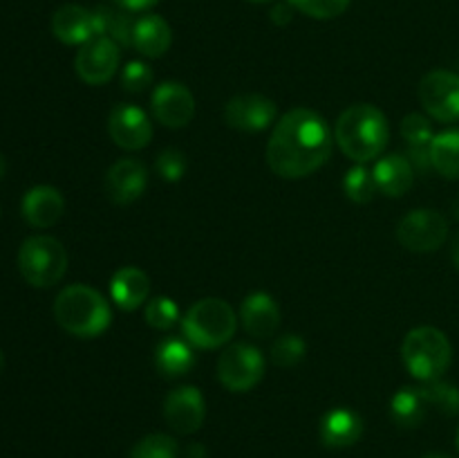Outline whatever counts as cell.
Segmentation results:
<instances>
[{"label": "cell", "instance_id": "1", "mask_svg": "<svg viewBox=\"0 0 459 458\" xmlns=\"http://www.w3.org/2000/svg\"><path fill=\"white\" fill-rule=\"evenodd\" d=\"M330 126L309 108H294L278 119L267 142V164L287 180L307 178L332 155Z\"/></svg>", "mask_w": 459, "mask_h": 458}, {"label": "cell", "instance_id": "2", "mask_svg": "<svg viewBox=\"0 0 459 458\" xmlns=\"http://www.w3.org/2000/svg\"><path fill=\"white\" fill-rule=\"evenodd\" d=\"M390 126L384 112L372 103H354L341 112L334 128V139L350 160L366 164L388 146Z\"/></svg>", "mask_w": 459, "mask_h": 458}, {"label": "cell", "instance_id": "3", "mask_svg": "<svg viewBox=\"0 0 459 458\" xmlns=\"http://www.w3.org/2000/svg\"><path fill=\"white\" fill-rule=\"evenodd\" d=\"M54 319L70 335L92 339L110 328L112 310L101 292L74 283L58 292L54 301Z\"/></svg>", "mask_w": 459, "mask_h": 458}, {"label": "cell", "instance_id": "4", "mask_svg": "<svg viewBox=\"0 0 459 458\" xmlns=\"http://www.w3.org/2000/svg\"><path fill=\"white\" fill-rule=\"evenodd\" d=\"M402 357L412 377L421 382H435L451 366L453 346L439 328L420 326L412 328L403 339Z\"/></svg>", "mask_w": 459, "mask_h": 458}, {"label": "cell", "instance_id": "5", "mask_svg": "<svg viewBox=\"0 0 459 458\" xmlns=\"http://www.w3.org/2000/svg\"><path fill=\"white\" fill-rule=\"evenodd\" d=\"M238 328L231 305L218 296H206L193 304L182 319L184 337L197 348H218L233 337Z\"/></svg>", "mask_w": 459, "mask_h": 458}, {"label": "cell", "instance_id": "6", "mask_svg": "<svg viewBox=\"0 0 459 458\" xmlns=\"http://www.w3.org/2000/svg\"><path fill=\"white\" fill-rule=\"evenodd\" d=\"M18 269L34 287H49L67 269V251L54 236H31L18 250Z\"/></svg>", "mask_w": 459, "mask_h": 458}, {"label": "cell", "instance_id": "7", "mask_svg": "<svg viewBox=\"0 0 459 458\" xmlns=\"http://www.w3.org/2000/svg\"><path fill=\"white\" fill-rule=\"evenodd\" d=\"M264 373V357L255 346L231 344L222 350L218 359V377L233 393H245L254 389Z\"/></svg>", "mask_w": 459, "mask_h": 458}, {"label": "cell", "instance_id": "8", "mask_svg": "<svg viewBox=\"0 0 459 458\" xmlns=\"http://www.w3.org/2000/svg\"><path fill=\"white\" fill-rule=\"evenodd\" d=\"M448 236V220L435 209H415L403 216L397 225V241L406 250L435 251L446 242Z\"/></svg>", "mask_w": 459, "mask_h": 458}, {"label": "cell", "instance_id": "9", "mask_svg": "<svg viewBox=\"0 0 459 458\" xmlns=\"http://www.w3.org/2000/svg\"><path fill=\"white\" fill-rule=\"evenodd\" d=\"M420 101L424 110L437 121H459V75L451 70H430L421 76Z\"/></svg>", "mask_w": 459, "mask_h": 458}, {"label": "cell", "instance_id": "10", "mask_svg": "<svg viewBox=\"0 0 459 458\" xmlns=\"http://www.w3.org/2000/svg\"><path fill=\"white\" fill-rule=\"evenodd\" d=\"M119 58V43L112 40L110 36H97V39L81 45L74 61L76 75L88 85H101L115 76Z\"/></svg>", "mask_w": 459, "mask_h": 458}, {"label": "cell", "instance_id": "11", "mask_svg": "<svg viewBox=\"0 0 459 458\" xmlns=\"http://www.w3.org/2000/svg\"><path fill=\"white\" fill-rule=\"evenodd\" d=\"M108 133L124 151H139L152 139V124L146 112L133 103H119L108 117Z\"/></svg>", "mask_w": 459, "mask_h": 458}, {"label": "cell", "instance_id": "12", "mask_svg": "<svg viewBox=\"0 0 459 458\" xmlns=\"http://www.w3.org/2000/svg\"><path fill=\"white\" fill-rule=\"evenodd\" d=\"M206 402L197 386H178L164 400V420L175 434L188 436L204 422Z\"/></svg>", "mask_w": 459, "mask_h": 458}, {"label": "cell", "instance_id": "13", "mask_svg": "<svg viewBox=\"0 0 459 458\" xmlns=\"http://www.w3.org/2000/svg\"><path fill=\"white\" fill-rule=\"evenodd\" d=\"M276 103L263 94H238L224 106V119L242 133H260L276 121Z\"/></svg>", "mask_w": 459, "mask_h": 458}, {"label": "cell", "instance_id": "14", "mask_svg": "<svg viewBox=\"0 0 459 458\" xmlns=\"http://www.w3.org/2000/svg\"><path fill=\"white\" fill-rule=\"evenodd\" d=\"M152 112L160 124L169 128H184L195 115V97L179 81H164L152 92Z\"/></svg>", "mask_w": 459, "mask_h": 458}, {"label": "cell", "instance_id": "15", "mask_svg": "<svg viewBox=\"0 0 459 458\" xmlns=\"http://www.w3.org/2000/svg\"><path fill=\"white\" fill-rule=\"evenodd\" d=\"M148 187V169L142 160H117L106 173V196L115 205H130L139 200Z\"/></svg>", "mask_w": 459, "mask_h": 458}, {"label": "cell", "instance_id": "16", "mask_svg": "<svg viewBox=\"0 0 459 458\" xmlns=\"http://www.w3.org/2000/svg\"><path fill=\"white\" fill-rule=\"evenodd\" d=\"M52 34L65 45H85L99 36L97 12L81 4H63L52 16Z\"/></svg>", "mask_w": 459, "mask_h": 458}, {"label": "cell", "instance_id": "17", "mask_svg": "<svg viewBox=\"0 0 459 458\" xmlns=\"http://www.w3.org/2000/svg\"><path fill=\"white\" fill-rule=\"evenodd\" d=\"M321 443L330 449H345L352 447L361 440L363 436V420L357 411L348 407L330 409L325 416L321 418Z\"/></svg>", "mask_w": 459, "mask_h": 458}, {"label": "cell", "instance_id": "18", "mask_svg": "<svg viewBox=\"0 0 459 458\" xmlns=\"http://www.w3.org/2000/svg\"><path fill=\"white\" fill-rule=\"evenodd\" d=\"M63 211H65V200L61 191L49 184H39L22 198V216L36 229H48L56 225Z\"/></svg>", "mask_w": 459, "mask_h": 458}, {"label": "cell", "instance_id": "19", "mask_svg": "<svg viewBox=\"0 0 459 458\" xmlns=\"http://www.w3.org/2000/svg\"><path fill=\"white\" fill-rule=\"evenodd\" d=\"M240 319L245 330L251 337H272L276 328L281 326V308H278L276 299L267 292H254L242 301Z\"/></svg>", "mask_w": 459, "mask_h": 458}, {"label": "cell", "instance_id": "20", "mask_svg": "<svg viewBox=\"0 0 459 458\" xmlns=\"http://www.w3.org/2000/svg\"><path fill=\"white\" fill-rule=\"evenodd\" d=\"M375 175L377 189H379L384 196L399 198L412 187V180H415V171H412V162L408 157H403L402 153H393V155H384L375 162Z\"/></svg>", "mask_w": 459, "mask_h": 458}, {"label": "cell", "instance_id": "21", "mask_svg": "<svg viewBox=\"0 0 459 458\" xmlns=\"http://www.w3.org/2000/svg\"><path fill=\"white\" fill-rule=\"evenodd\" d=\"M151 295V278L139 268H121L117 269L110 281V296L121 310L133 313L142 308Z\"/></svg>", "mask_w": 459, "mask_h": 458}, {"label": "cell", "instance_id": "22", "mask_svg": "<svg viewBox=\"0 0 459 458\" xmlns=\"http://www.w3.org/2000/svg\"><path fill=\"white\" fill-rule=\"evenodd\" d=\"M173 43V30L169 22L157 13H148L134 21L133 48L142 52L146 58H160L169 52Z\"/></svg>", "mask_w": 459, "mask_h": 458}, {"label": "cell", "instance_id": "23", "mask_svg": "<svg viewBox=\"0 0 459 458\" xmlns=\"http://www.w3.org/2000/svg\"><path fill=\"white\" fill-rule=\"evenodd\" d=\"M155 366L164 377H182L195 366V353L191 341L166 337L155 348Z\"/></svg>", "mask_w": 459, "mask_h": 458}, {"label": "cell", "instance_id": "24", "mask_svg": "<svg viewBox=\"0 0 459 458\" xmlns=\"http://www.w3.org/2000/svg\"><path fill=\"white\" fill-rule=\"evenodd\" d=\"M429 402L424 398V391L417 386H403L390 400V416L403 429H415L424 422Z\"/></svg>", "mask_w": 459, "mask_h": 458}, {"label": "cell", "instance_id": "25", "mask_svg": "<svg viewBox=\"0 0 459 458\" xmlns=\"http://www.w3.org/2000/svg\"><path fill=\"white\" fill-rule=\"evenodd\" d=\"M430 166L448 180H459V128L435 135L429 146Z\"/></svg>", "mask_w": 459, "mask_h": 458}, {"label": "cell", "instance_id": "26", "mask_svg": "<svg viewBox=\"0 0 459 458\" xmlns=\"http://www.w3.org/2000/svg\"><path fill=\"white\" fill-rule=\"evenodd\" d=\"M343 189L345 193H348L350 200L357 202V205H368V202L375 198V193L379 191L375 182V175H372V171L366 169L363 164L352 166V169L348 171V175H345L343 180Z\"/></svg>", "mask_w": 459, "mask_h": 458}, {"label": "cell", "instance_id": "27", "mask_svg": "<svg viewBox=\"0 0 459 458\" xmlns=\"http://www.w3.org/2000/svg\"><path fill=\"white\" fill-rule=\"evenodd\" d=\"M421 391H424V398L429 402V407L437 409L444 416H455V413H459V389L455 384L435 380L426 382V386H421Z\"/></svg>", "mask_w": 459, "mask_h": 458}, {"label": "cell", "instance_id": "28", "mask_svg": "<svg viewBox=\"0 0 459 458\" xmlns=\"http://www.w3.org/2000/svg\"><path fill=\"white\" fill-rule=\"evenodd\" d=\"M305 353H307V344L303 341V337L294 335V332L278 337L272 344V362L282 368H291L303 362Z\"/></svg>", "mask_w": 459, "mask_h": 458}, {"label": "cell", "instance_id": "29", "mask_svg": "<svg viewBox=\"0 0 459 458\" xmlns=\"http://www.w3.org/2000/svg\"><path fill=\"white\" fill-rule=\"evenodd\" d=\"M178 440L169 434H148L130 452V458H178Z\"/></svg>", "mask_w": 459, "mask_h": 458}, {"label": "cell", "instance_id": "30", "mask_svg": "<svg viewBox=\"0 0 459 458\" xmlns=\"http://www.w3.org/2000/svg\"><path fill=\"white\" fill-rule=\"evenodd\" d=\"M143 317L155 330H170L179 321V308L170 296H155L143 308Z\"/></svg>", "mask_w": 459, "mask_h": 458}, {"label": "cell", "instance_id": "31", "mask_svg": "<svg viewBox=\"0 0 459 458\" xmlns=\"http://www.w3.org/2000/svg\"><path fill=\"white\" fill-rule=\"evenodd\" d=\"M402 137L406 139L411 151H429L430 142H433V128H430L429 119L420 112H411L403 117L402 121Z\"/></svg>", "mask_w": 459, "mask_h": 458}, {"label": "cell", "instance_id": "32", "mask_svg": "<svg viewBox=\"0 0 459 458\" xmlns=\"http://www.w3.org/2000/svg\"><path fill=\"white\" fill-rule=\"evenodd\" d=\"M296 12H303L305 16L316 18V21H330L341 16L350 7L352 0H287Z\"/></svg>", "mask_w": 459, "mask_h": 458}, {"label": "cell", "instance_id": "33", "mask_svg": "<svg viewBox=\"0 0 459 458\" xmlns=\"http://www.w3.org/2000/svg\"><path fill=\"white\" fill-rule=\"evenodd\" d=\"M155 169L166 182H179L186 173V157L178 148H164V151L157 155Z\"/></svg>", "mask_w": 459, "mask_h": 458}, {"label": "cell", "instance_id": "34", "mask_svg": "<svg viewBox=\"0 0 459 458\" xmlns=\"http://www.w3.org/2000/svg\"><path fill=\"white\" fill-rule=\"evenodd\" d=\"M152 70L143 61H130L121 72V85L128 92H143L152 84Z\"/></svg>", "mask_w": 459, "mask_h": 458}, {"label": "cell", "instance_id": "35", "mask_svg": "<svg viewBox=\"0 0 459 458\" xmlns=\"http://www.w3.org/2000/svg\"><path fill=\"white\" fill-rule=\"evenodd\" d=\"M115 3L126 12H143V9L155 7L160 0H115Z\"/></svg>", "mask_w": 459, "mask_h": 458}, {"label": "cell", "instance_id": "36", "mask_svg": "<svg viewBox=\"0 0 459 458\" xmlns=\"http://www.w3.org/2000/svg\"><path fill=\"white\" fill-rule=\"evenodd\" d=\"M291 12H294V7H291L290 3L276 4V7L272 9V21L276 22V25H287V22L291 21Z\"/></svg>", "mask_w": 459, "mask_h": 458}, {"label": "cell", "instance_id": "37", "mask_svg": "<svg viewBox=\"0 0 459 458\" xmlns=\"http://www.w3.org/2000/svg\"><path fill=\"white\" fill-rule=\"evenodd\" d=\"M186 458H206V449L202 447L200 443L191 445V447H188V456Z\"/></svg>", "mask_w": 459, "mask_h": 458}, {"label": "cell", "instance_id": "38", "mask_svg": "<svg viewBox=\"0 0 459 458\" xmlns=\"http://www.w3.org/2000/svg\"><path fill=\"white\" fill-rule=\"evenodd\" d=\"M451 259H453V265L459 269V233L455 236V241H453V247H451Z\"/></svg>", "mask_w": 459, "mask_h": 458}, {"label": "cell", "instance_id": "39", "mask_svg": "<svg viewBox=\"0 0 459 458\" xmlns=\"http://www.w3.org/2000/svg\"><path fill=\"white\" fill-rule=\"evenodd\" d=\"M421 458H451V456H446V454L433 452V454H426V456H421Z\"/></svg>", "mask_w": 459, "mask_h": 458}, {"label": "cell", "instance_id": "40", "mask_svg": "<svg viewBox=\"0 0 459 458\" xmlns=\"http://www.w3.org/2000/svg\"><path fill=\"white\" fill-rule=\"evenodd\" d=\"M4 169H7V162H4V157L0 155V178L4 175Z\"/></svg>", "mask_w": 459, "mask_h": 458}, {"label": "cell", "instance_id": "41", "mask_svg": "<svg viewBox=\"0 0 459 458\" xmlns=\"http://www.w3.org/2000/svg\"><path fill=\"white\" fill-rule=\"evenodd\" d=\"M453 214H455V218L459 220V198H455V202H453Z\"/></svg>", "mask_w": 459, "mask_h": 458}, {"label": "cell", "instance_id": "42", "mask_svg": "<svg viewBox=\"0 0 459 458\" xmlns=\"http://www.w3.org/2000/svg\"><path fill=\"white\" fill-rule=\"evenodd\" d=\"M3 366H4V357H3V350H0V373H3Z\"/></svg>", "mask_w": 459, "mask_h": 458}, {"label": "cell", "instance_id": "43", "mask_svg": "<svg viewBox=\"0 0 459 458\" xmlns=\"http://www.w3.org/2000/svg\"><path fill=\"white\" fill-rule=\"evenodd\" d=\"M251 3H258V4H264V3H272V0H251Z\"/></svg>", "mask_w": 459, "mask_h": 458}, {"label": "cell", "instance_id": "44", "mask_svg": "<svg viewBox=\"0 0 459 458\" xmlns=\"http://www.w3.org/2000/svg\"><path fill=\"white\" fill-rule=\"evenodd\" d=\"M457 445H459V431H457Z\"/></svg>", "mask_w": 459, "mask_h": 458}]
</instances>
